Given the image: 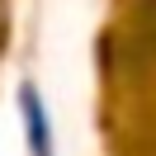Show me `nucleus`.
<instances>
[{
    "label": "nucleus",
    "mask_w": 156,
    "mask_h": 156,
    "mask_svg": "<svg viewBox=\"0 0 156 156\" xmlns=\"http://www.w3.org/2000/svg\"><path fill=\"white\" fill-rule=\"evenodd\" d=\"M19 104H24V123H29V147H33V156H52V128H48V109H43L38 90L24 85V90H19Z\"/></svg>",
    "instance_id": "nucleus-1"
}]
</instances>
